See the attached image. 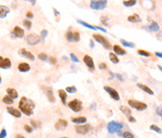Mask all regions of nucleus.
Returning a JSON list of instances; mask_svg holds the SVG:
<instances>
[{
  "label": "nucleus",
  "instance_id": "20e7f679",
  "mask_svg": "<svg viewBox=\"0 0 162 138\" xmlns=\"http://www.w3.org/2000/svg\"><path fill=\"white\" fill-rule=\"evenodd\" d=\"M128 105L130 107L138 110V111H144V110L147 109V104L144 103V102H141V101H138V100H135V99H129Z\"/></svg>",
  "mask_w": 162,
  "mask_h": 138
},
{
  "label": "nucleus",
  "instance_id": "ddd939ff",
  "mask_svg": "<svg viewBox=\"0 0 162 138\" xmlns=\"http://www.w3.org/2000/svg\"><path fill=\"white\" fill-rule=\"evenodd\" d=\"M6 110H7V112H8L9 114L12 115V116L15 117V118H20V117H21V113H22V112H21L20 110L12 107V106H8V107L6 108Z\"/></svg>",
  "mask_w": 162,
  "mask_h": 138
},
{
  "label": "nucleus",
  "instance_id": "6e6552de",
  "mask_svg": "<svg viewBox=\"0 0 162 138\" xmlns=\"http://www.w3.org/2000/svg\"><path fill=\"white\" fill-rule=\"evenodd\" d=\"M92 130V126L86 123V124H81V125H75V131L78 134H87Z\"/></svg>",
  "mask_w": 162,
  "mask_h": 138
},
{
  "label": "nucleus",
  "instance_id": "7ed1b4c3",
  "mask_svg": "<svg viewBox=\"0 0 162 138\" xmlns=\"http://www.w3.org/2000/svg\"><path fill=\"white\" fill-rule=\"evenodd\" d=\"M107 3L106 0H92L90 1L89 6L93 10H102L107 7Z\"/></svg>",
  "mask_w": 162,
  "mask_h": 138
},
{
  "label": "nucleus",
  "instance_id": "4be33fe9",
  "mask_svg": "<svg viewBox=\"0 0 162 138\" xmlns=\"http://www.w3.org/2000/svg\"><path fill=\"white\" fill-rule=\"evenodd\" d=\"M136 85H137V87H139L141 90H143L144 92L148 93V94H150V95H153V94H154V91H153L151 88H149V87L144 85V84H142V83H137Z\"/></svg>",
  "mask_w": 162,
  "mask_h": 138
},
{
  "label": "nucleus",
  "instance_id": "a19ab883",
  "mask_svg": "<svg viewBox=\"0 0 162 138\" xmlns=\"http://www.w3.org/2000/svg\"><path fill=\"white\" fill-rule=\"evenodd\" d=\"M70 58L72 59L73 62H75V63H78L79 62V59L77 58V56L74 54V53H70Z\"/></svg>",
  "mask_w": 162,
  "mask_h": 138
},
{
  "label": "nucleus",
  "instance_id": "58836bf2",
  "mask_svg": "<svg viewBox=\"0 0 162 138\" xmlns=\"http://www.w3.org/2000/svg\"><path fill=\"white\" fill-rule=\"evenodd\" d=\"M30 123H31V125L34 127V128H39L40 127V123L38 122V121L34 120V119H32V120L30 121Z\"/></svg>",
  "mask_w": 162,
  "mask_h": 138
},
{
  "label": "nucleus",
  "instance_id": "473e14b6",
  "mask_svg": "<svg viewBox=\"0 0 162 138\" xmlns=\"http://www.w3.org/2000/svg\"><path fill=\"white\" fill-rule=\"evenodd\" d=\"M137 53L141 55V56H145V57H150L151 53L149 51H146V50H143V49H138L137 50Z\"/></svg>",
  "mask_w": 162,
  "mask_h": 138
},
{
  "label": "nucleus",
  "instance_id": "864d4df0",
  "mask_svg": "<svg viewBox=\"0 0 162 138\" xmlns=\"http://www.w3.org/2000/svg\"><path fill=\"white\" fill-rule=\"evenodd\" d=\"M155 55H156L157 57L162 58V53H161V52H155Z\"/></svg>",
  "mask_w": 162,
  "mask_h": 138
},
{
  "label": "nucleus",
  "instance_id": "6ab92c4d",
  "mask_svg": "<svg viewBox=\"0 0 162 138\" xmlns=\"http://www.w3.org/2000/svg\"><path fill=\"white\" fill-rule=\"evenodd\" d=\"M17 68H18V70H19L20 72H27V71L30 70L31 67H30V65L28 63H26V62H21V63L18 64Z\"/></svg>",
  "mask_w": 162,
  "mask_h": 138
},
{
  "label": "nucleus",
  "instance_id": "13d9d810",
  "mask_svg": "<svg viewBox=\"0 0 162 138\" xmlns=\"http://www.w3.org/2000/svg\"><path fill=\"white\" fill-rule=\"evenodd\" d=\"M157 67H158V69H159V70H160V71L162 72V66H161V65H158Z\"/></svg>",
  "mask_w": 162,
  "mask_h": 138
},
{
  "label": "nucleus",
  "instance_id": "7c9ffc66",
  "mask_svg": "<svg viewBox=\"0 0 162 138\" xmlns=\"http://www.w3.org/2000/svg\"><path fill=\"white\" fill-rule=\"evenodd\" d=\"M2 101L5 104H8V105H11L13 102H14V99L12 97H10L9 95H5L4 97L2 98Z\"/></svg>",
  "mask_w": 162,
  "mask_h": 138
},
{
  "label": "nucleus",
  "instance_id": "de8ad7c7",
  "mask_svg": "<svg viewBox=\"0 0 162 138\" xmlns=\"http://www.w3.org/2000/svg\"><path fill=\"white\" fill-rule=\"evenodd\" d=\"M26 17L29 18V19L33 18V17H34L33 13H32V12H31V11H27V12H26Z\"/></svg>",
  "mask_w": 162,
  "mask_h": 138
},
{
  "label": "nucleus",
  "instance_id": "e433bc0d",
  "mask_svg": "<svg viewBox=\"0 0 162 138\" xmlns=\"http://www.w3.org/2000/svg\"><path fill=\"white\" fill-rule=\"evenodd\" d=\"M123 138H134V135L130 131H124L123 132Z\"/></svg>",
  "mask_w": 162,
  "mask_h": 138
},
{
  "label": "nucleus",
  "instance_id": "052dcab7",
  "mask_svg": "<svg viewBox=\"0 0 162 138\" xmlns=\"http://www.w3.org/2000/svg\"><path fill=\"white\" fill-rule=\"evenodd\" d=\"M61 138H69V137H61Z\"/></svg>",
  "mask_w": 162,
  "mask_h": 138
},
{
  "label": "nucleus",
  "instance_id": "0eeeda50",
  "mask_svg": "<svg viewBox=\"0 0 162 138\" xmlns=\"http://www.w3.org/2000/svg\"><path fill=\"white\" fill-rule=\"evenodd\" d=\"M68 107L72 110V111H74V112H80L81 110L83 109L82 102L80 100H78V99H73V100H71L68 103Z\"/></svg>",
  "mask_w": 162,
  "mask_h": 138
},
{
  "label": "nucleus",
  "instance_id": "f257e3e1",
  "mask_svg": "<svg viewBox=\"0 0 162 138\" xmlns=\"http://www.w3.org/2000/svg\"><path fill=\"white\" fill-rule=\"evenodd\" d=\"M18 107L19 110L22 112L23 114L30 116V115L33 114L34 108H35V103L31 99L23 96L21 97V99L19 100V103H18Z\"/></svg>",
  "mask_w": 162,
  "mask_h": 138
},
{
  "label": "nucleus",
  "instance_id": "3c124183",
  "mask_svg": "<svg viewBox=\"0 0 162 138\" xmlns=\"http://www.w3.org/2000/svg\"><path fill=\"white\" fill-rule=\"evenodd\" d=\"M101 20H102V22H103L104 25H107L106 20H108V18H107L106 16H101Z\"/></svg>",
  "mask_w": 162,
  "mask_h": 138
},
{
  "label": "nucleus",
  "instance_id": "393cba45",
  "mask_svg": "<svg viewBox=\"0 0 162 138\" xmlns=\"http://www.w3.org/2000/svg\"><path fill=\"white\" fill-rule=\"evenodd\" d=\"M146 28L148 29V30H150V31H153V32H157V31H159V24L155 21H152L149 26H145Z\"/></svg>",
  "mask_w": 162,
  "mask_h": 138
},
{
  "label": "nucleus",
  "instance_id": "a211bd4d",
  "mask_svg": "<svg viewBox=\"0 0 162 138\" xmlns=\"http://www.w3.org/2000/svg\"><path fill=\"white\" fill-rule=\"evenodd\" d=\"M58 95H59V97L61 99V102L62 104H64V105H66V99H67V92L66 90H64V89H59L58 90Z\"/></svg>",
  "mask_w": 162,
  "mask_h": 138
},
{
  "label": "nucleus",
  "instance_id": "5fc2aeb1",
  "mask_svg": "<svg viewBox=\"0 0 162 138\" xmlns=\"http://www.w3.org/2000/svg\"><path fill=\"white\" fill-rule=\"evenodd\" d=\"M90 47L91 48H94V42H93L92 39H90Z\"/></svg>",
  "mask_w": 162,
  "mask_h": 138
},
{
  "label": "nucleus",
  "instance_id": "ea45409f",
  "mask_svg": "<svg viewBox=\"0 0 162 138\" xmlns=\"http://www.w3.org/2000/svg\"><path fill=\"white\" fill-rule=\"evenodd\" d=\"M74 42H78L80 40V33L78 31H74Z\"/></svg>",
  "mask_w": 162,
  "mask_h": 138
},
{
  "label": "nucleus",
  "instance_id": "a878e982",
  "mask_svg": "<svg viewBox=\"0 0 162 138\" xmlns=\"http://www.w3.org/2000/svg\"><path fill=\"white\" fill-rule=\"evenodd\" d=\"M77 23L81 24V25L84 26V27H87L88 29H91V30H97V27H96V26H93V25H91V24H89V23L85 22V21H83V20L78 19V20H77Z\"/></svg>",
  "mask_w": 162,
  "mask_h": 138
},
{
  "label": "nucleus",
  "instance_id": "09e8293b",
  "mask_svg": "<svg viewBox=\"0 0 162 138\" xmlns=\"http://www.w3.org/2000/svg\"><path fill=\"white\" fill-rule=\"evenodd\" d=\"M48 60H49V62H50L51 64H55L56 63V58L53 57V56H51V57L48 58Z\"/></svg>",
  "mask_w": 162,
  "mask_h": 138
},
{
  "label": "nucleus",
  "instance_id": "dca6fc26",
  "mask_svg": "<svg viewBox=\"0 0 162 138\" xmlns=\"http://www.w3.org/2000/svg\"><path fill=\"white\" fill-rule=\"evenodd\" d=\"M19 54L20 55H22L23 57L27 58V59H29V60H31V61H34L35 60V57H34V55L31 53V52L27 51L25 48H21V49H19Z\"/></svg>",
  "mask_w": 162,
  "mask_h": 138
},
{
  "label": "nucleus",
  "instance_id": "5701e85b",
  "mask_svg": "<svg viewBox=\"0 0 162 138\" xmlns=\"http://www.w3.org/2000/svg\"><path fill=\"white\" fill-rule=\"evenodd\" d=\"M127 20L129 22L132 23H138L141 22V17H140L138 14H132V15H129L127 17Z\"/></svg>",
  "mask_w": 162,
  "mask_h": 138
},
{
  "label": "nucleus",
  "instance_id": "49530a36",
  "mask_svg": "<svg viewBox=\"0 0 162 138\" xmlns=\"http://www.w3.org/2000/svg\"><path fill=\"white\" fill-rule=\"evenodd\" d=\"M98 67L100 69H102V70H104V69H106L107 68V65L106 63H104V62H102V63H100L99 65H98Z\"/></svg>",
  "mask_w": 162,
  "mask_h": 138
},
{
  "label": "nucleus",
  "instance_id": "cd10ccee",
  "mask_svg": "<svg viewBox=\"0 0 162 138\" xmlns=\"http://www.w3.org/2000/svg\"><path fill=\"white\" fill-rule=\"evenodd\" d=\"M120 110H121V112H122L123 114H125L127 117H131V109L129 108V107H126V106H123L121 105L120 106Z\"/></svg>",
  "mask_w": 162,
  "mask_h": 138
},
{
  "label": "nucleus",
  "instance_id": "8fccbe9b",
  "mask_svg": "<svg viewBox=\"0 0 162 138\" xmlns=\"http://www.w3.org/2000/svg\"><path fill=\"white\" fill-rule=\"evenodd\" d=\"M115 77H116V78H118V79H119L120 81H123V80H124L123 76H122L121 74H119V73H116V74H115Z\"/></svg>",
  "mask_w": 162,
  "mask_h": 138
},
{
  "label": "nucleus",
  "instance_id": "37998d69",
  "mask_svg": "<svg viewBox=\"0 0 162 138\" xmlns=\"http://www.w3.org/2000/svg\"><path fill=\"white\" fill-rule=\"evenodd\" d=\"M7 136V132H6V130L3 128L2 130H1V133H0V138H5Z\"/></svg>",
  "mask_w": 162,
  "mask_h": 138
},
{
  "label": "nucleus",
  "instance_id": "79ce46f5",
  "mask_svg": "<svg viewBox=\"0 0 162 138\" xmlns=\"http://www.w3.org/2000/svg\"><path fill=\"white\" fill-rule=\"evenodd\" d=\"M24 130H25L27 133H31L32 131H33V128H32L31 126H29L28 124H26V125H24Z\"/></svg>",
  "mask_w": 162,
  "mask_h": 138
},
{
  "label": "nucleus",
  "instance_id": "9d476101",
  "mask_svg": "<svg viewBox=\"0 0 162 138\" xmlns=\"http://www.w3.org/2000/svg\"><path fill=\"white\" fill-rule=\"evenodd\" d=\"M41 88H42L43 92L45 93V95H46L47 99H48L50 102H55V96H54V94H53V90H52V88L49 86H42Z\"/></svg>",
  "mask_w": 162,
  "mask_h": 138
},
{
  "label": "nucleus",
  "instance_id": "c03bdc74",
  "mask_svg": "<svg viewBox=\"0 0 162 138\" xmlns=\"http://www.w3.org/2000/svg\"><path fill=\"white\" fill-rule=\"evenodd\" d=\"M156 114L159 116H162V106H158L156 108Z\"/></svg>",
  "mask_w": 162,
  "mask_h": 138
},
{
  "label": "nucleus",
  "instance_id": "bf43d9fd",
  "mask_svg": "<svg viewBox=\"0 0 162 138\" xmlns=\"http://www.w3.org/2000/svg\"><path fill=\"white\" fill-rule=\"evenodd\" d=\"M30 3H31V4H32V5H34V4H35V3H36V1H30Z\"/></svg>",
  "mask_w": 162,
  "mask_h": 138
},
{
  "label": "nucleus",
  "instance_id": "412c9836",
  "mask_svg": "<svg viewBox=\"0 0 162 138\" xmlns=\"http://www.w3.org/2000/svg\"><path fill=\"white\" fill-rule=\"evenodd\" d=\"M9 12H10V9L7 6H4V5L0 6V17L2 18V19L5 18L8 15Z\"/></svg>",
  "mask_w": 162,
  "mask_h": 138
},
{
  "label": "nucleus",
  "instance_id": "423d86ee",
  "mask_svg": "<svg viewBox=\"0 0 162 138\" xmlns=\"http://www.w3.org/2000/svg\"><path fill=\"white\" fill-rule=\"evenodd\" d=\"M26 42H27V44L29 45L33 46V45H36V44H38L40 41L43 40V38L42 37H40L39 35H36L34 34V33H30V34H28L26 36Z\"/></svg>",
  "mask_w": 162,
  "mask_h": 138
},
{
  "label": "nucleus",
  "instance_id": "9b49d317",
  "mask_svg": "<svg viewBox=\"0 0 162 138\" xmlns=\"http://www.w3.org/2000/svg\"><path fill=\"white\" fill-rule=\"evenodd\" d=\"M67 126H68V122H67V120H65V119H58V120L56 121L55 125H54L55 129L56 130H58V131L65 129Z\"/></svg>",
  "mask_w": 162,
  "mask_h": 138
},
{
  "label": "nucleus",
  "instance_id": "f704fd0d",
  "mask_svg": "<svg viewBox=\"0 0 162 138\" xmlns=\"http://www.w3.org/2000/svg\"><path fill=\"white\" fill-rule=\"evenodd\" d=\"M150 129H151V130H153V131H155V132L159 133V134H161V133H162L161 128H160V127H158L157 125H154V124L150 125Z\"/></svg>",
  "mask_w": 162,
  "mask_h": 138
},
{
  "label": "nucleus",
  "instance_id": "2eb2a0df",
  "mask_svg": "<svg viewBox=\"0 0 162 138\" xmlns=\"http://www.w3.org/2000/svg\"><path fill=\"white\" fill-rule=\"evenodd\" d=\"M12 34L14 35L15 38H22V37H24V35H25V32H24V30H23L20 26L17 25V26H15L14 29H13Z\"/></svg>",
  "mask_w": 162,
  "mask_h": 138
},
{
  "label": "nucleus",
  "instance_id": "bb28decb",
  "mask_svg": "<svg viewBox=\"0 0 162 138\" xmlns=\"http://www.w3.org/2000/svg\"><path fill=\"white\" fill-rule=\"evenodd\" d=\"M74 32L71 31V29H68L67 31H66V33H65V38H66V40L69 41V42H74V34H73Z\"/></svg>",
  "mask_w": 162,
  "mask_h": 138
},
{
  "label": "nucleus",
  "instance_id": "f3484780",
  "mask_svg": "<svg viewBox=\"0 0 162 138\" xmlns=\"http://www.w3.org/2000/svg\"><path fill=\"white\" fill-rule=\"evenodd\" d=\"M71 121L73 123H75V125H81V124H86L87 119L84 116H80V117H72Z\"/></svg>",
  "mask_w": 162,
  "mask_h": 138
},
{
  "label": "nucleus",
  "instance_id": "aec40b11",
  "mask_svg": "<svg viewBox=\"0 0 162 138\" xmlns=\"http://www.w3.org/2000/svg\"><path fill=\"white\" fill-rule=\"evenodd\" d=\"M113 51H114V53L116 54V55H125L126 54V51H125V49H123L121 46L119 45H113Z\"/></svg>",
  "mask_w": 162,
  "mask_h": 138
},
{
  "label": "nucleus",
  "instance_id": "72a5a7b5",
  "mask_svg": "<svg viewBox=\"0 0 162 138\" xmlns=\"http://www.w3.org/2000/svg\"><path fill=\"white\" fill-rule=\"evenodd\" d=\"M23 26L26 29H30L31 28V26H32L31 20H30V19H24V20H23Z\"/></svg>",
  "mask_w": 162,
  "mask_h": 138
},
{
  "label": "nucleus",
  "instance_id": "4c0bfd02",
  "mask_svg": "<svg viewBox=\"0 0 162 138\" xmlns=\"http://www.w3.org/2000/svg\"><path fill=\"white\" fill-rule=\"evenodd\" d=\"M48 56H47V55H46V54H45V53H43V52H42V53H39V54H38V59H40V60H42V61H45V60H48Z\"/></svg>",
  "mask_w": 162,
  "mask_h": 138
},
{
  "label": "nucleus",
  "instance_id": "c85d7f7f",
  "mask_svg": "<svg viewBox=\"0 0 162 138\" xmlns=\"http://www.w3.org/2000/svg\"><path fill=\"white\" fill-rule=\"evenodd\" d=\"M109 59H110V61H111L112 63L114 64H117L119 62V59H118L117 55L114 52H110L109 53Z\"/></svg>",
  "mask_w": 162,
  "mask_h": 138
},
{
  "label": "nucleus",
  "instance_id": "a18cd8bd",
  "mask_svg": "<svg viewBox=\"0 0 162 138\" xmlns=\"http://www.w3.org/2000/svg\"><path fill=\"white\" fill-rule=\"evenodd\" d=\"M47 34H48V31H47V30H45V29H43V30L41 31V33H40V35H41V37H42V38H45V37L47 36Z\"/></svg>",
  "mask_w": 162,
  "mask_h": 138
},
{
  "label": "nucleus",
  "instance_id": "b1692460",
  "mask_svg": "<svg viewBox=\"0 0 162 138\" xmlns=\"http://www.w3.org/2000/svg\"><path fill=\"white\" fill-rule=\"evenodd\" d=\"M6 92H7V95H9L10 97H12L13 99H16L18 97V92L16 91V89L14 88H7L6 89Z\"/></svg>",
  "mask_w": 162,
  "mask_h": 138
},
{
  "label": "nucleus",
  "instance_id": "2f4dec72",
  "mask_svg": "<svg viewBox=\"0 0 162 138\" xmlns=\"http://www.w3.org/2000/svg\"><path fill=\"white\" fill-rule=\"evenodd\" d=\"M120 42L122 43V45H124L125 47H129V48H134L135 44L133 42H129V41H126L125 39H120Z\"/></svg>",
  "mask_w": 162,
  "mask_h": 138
},
{
  "label": "nucleus",
  "instance_id": "603ef678",
  "mask_svg": "<svg viewBox=\"0 0 162 138\" xmlns=\"http://www.w3.org/2000/svg\"><path fill=\"white\" fill-rule=\"evenodd\" d=\"M128 120L130 121V122H133V123H134V122H136V119H135L134 117H132V116H131V117H129Z\"/></svg>",
  "mask_w": 162,
  "mask_h": 138
},
{
  "label": "nucleus",
  "instance_id": "39448f33",
  "mask_svg": "<svg viewBox=\"0 0 162 138\" xmlns=\"http://www.w3.org/2000/svg\"><path fill=\"white\" fill-rule=\"evenodd\" d=\"M93 38H94L98 43H100L101 45L103 46L106 50H110L111 48H113V46H111L110 42L107 40L104 36H102V35H100V34H94L93 35Z\"/></svg>",
  "mask_w": 162,
  "mask_h": 138
},
{
  "label": "nucleus",
  "instance_id": "c756f323",
  "mask_svg": "<svg viewBox=\"0 0 162 138\" xmlns=\"http://www.w3.org/2000/svg\"><path fill=\"white\" fill-rule=\"evenodd\" d=\"M122 3L123 5L126 6V7H132L137 3V1L136 0H124Z\"/></svg>",
  "mask_w": 162,
  "mask_h": 138
},
{
  "label": "nucleus",
  "instance_id": "6e6d98bb",
  "mask_svg": "<svg viewBox=\"0 0 162 138\" xmlns=\"http://www.w3.org/2000/svg\"><path fill=\"white\" fill-rule=\"evenodd\" d=\"M15 138H25L23 135H21V134H16L15 135Z\"/></svg>",
  "mask_w": 162,
  "mask_h": 138
},
{
  "label": "nucleus",
  "instance_id": "4d7b16f0",
  "mask_svg": "<svg viewBox=\"0 0 162 138\" xmlns=\"http://www.w3.org/2000/svg\"><path fill=\"white\" fill-rule=\"evenodd\" d=\"M53 11H54V14H55L56 16H58V15H59V12L57 11V10H56L55 8H53Z\"/></svg>",
  "mask_w": 162,
  "mask_h": 138
},
{
  "label": "nucleus",
  "instance_id": "1a4fd4ad",
  "mask_svg": "<svg viewBox=\"0 0 162 138\" xmlns=\"http://www.w3.org/2000/svg\"><path fill=\"white\" fill-rule=\"evenodd\" d=\"M104 90L110 95V97L112 99H114L115 101H118V100H120V96H119V93L116 89H114L113 87L111 86H104Z\"/></svg>",
  "mask_w": 162,
  "mask_h": 138
},
{
  "label": "nucleus",
  "instance_id": "f03ea898",
  "mask_svg": "<svg viewBox=\"0 0 162 138\" xmlns=\"http://www.w3.org/2000/svg\"><path fill=\"white\" fill-rule=\"evenodd\" d=\"M124 125H123L121 122H117V121H110L108 124H107V130L110 134L113 133H116L121 131Z\"/></svg>",
  "mask_w": 162,
  "mask_h": 138
},
{
  "label": "nucleus",
  "instance_id": "c9c22d12",
  "mask_svg": "<svg viewBox=\"0 0 162 138\" xmlns=\"http://www.w3.org/2000/svg\"><path fill=\"white\" fill-rule=\"evenodd\" d=\"M66 92H68V93H71V94H73V93H75V92L77 91V89H76V87L75 86H68L66 87Z\"/></svg>",
  "mask_w": 162,
  "mask_h": 138
},
{
  "label": "nucleus",
  "instance_id": "4468645a",
  "mask_svg": "<svg viewBox=\"0 0 162 138\" xmlns=\"http://www.w3.org/2000/svg\"><path fill=\"white\" fill-rule=\"evenodd\" d=\"M0 67L2 69H8L11 67V61L7 57H0Z\"/></svg>",
  "mask_w": 162,
  "mask_h": 138
},
{
  "label": "nucleus",
  "instance_id": "f8f14e48",
  "mask_svg": "<svg viewBox=\"0 0 162 138\" xmlns=\"http://www.w3.org/2000/svg\"><path fill=\"white\" fill-rule=\"evenodd\" d=\"M83 62L86 64V66L90 69V70H94L95 66H94V62H93V59L90 55H84L83 57Z\"/></svg>",
  "mask_w": 162,
  "mask_h": 138
}]
</instances>
